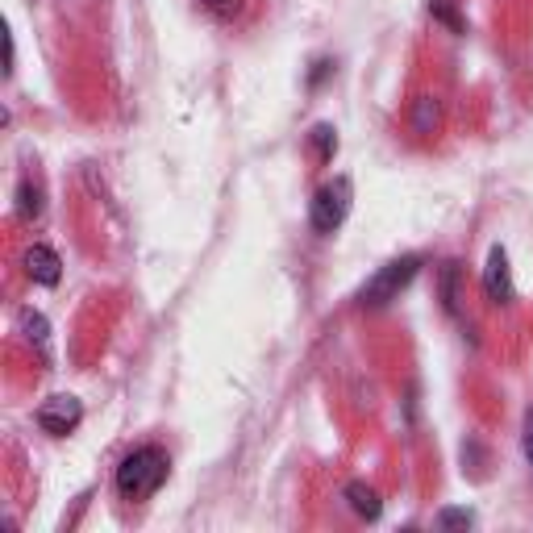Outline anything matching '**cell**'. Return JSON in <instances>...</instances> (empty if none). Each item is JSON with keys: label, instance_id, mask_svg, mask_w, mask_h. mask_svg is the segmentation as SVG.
Segmentation results:
<instances>
[{"label": "cell", "instance_id": "1", "mask_svg": "<svg viewBox=\"0 0 533 533\" xmlns=\"http://www.w3.org/2000/svg\"><path fill=\"white\" fill-rule=\"evenodd\" d=\"M171 475V459L163 446H138L117 463V496L121 500H150Z\"/></svg>", "mask_w": 533, "mask_h": 533}, {"label": "cell", "instance_id": "2", "mask_svg": "<svg viewBox=\"0 0 533 533\" xmlns=\"http://www.w3.org/2000/svg\"><path fill=\"white\" fill-rule=\"evenodd\" d=\"M417 271H421V255L392 259L388 267H379V271L367 279V288L359 292V304H363V309H384V304H392L404 288L413 284Z\"/></svg>", "mask_w": 533, "mask_h": 533}, {"label": "cell", "instance_id": "3", "mask_svg": "<svg viewBox=\"0 0 533 533\" xmlns=\"http://www.w3.org/2000/svg\"><path fill=\"white\" fill-rule=\"evenodd\" d=\"M350 213V180H334V184H321L313 205H309V221L317 234H334L338 225Z\"/></svg>", "mask_w": 533, "mask_h": 533}, {"label": "cell", "instance_id": "4", "mask_svg": "<svg viewBox=\"0 0 533 533\" xmlns=\"http://www.w3.org/2000/svg\"><path fill=\"white\" fill-rule=\"evenodd\" d=\"M80 421H84V404L75 396H50V400H42V409H38V425L46 429L50 438H67Z\"/></svg>", "mask_w": 533, "mask_h": 533}, {"label": "cell", "instance_id": "5", "mask_svg": "<svg viewBox=\"0 0 533 533\" xmlns=\"http://www.w3.org/2000/svg\"><path fill=\"white\" fill-rule=\"evenodd\" d=\"M484 292H488L492 304H509L513 300V271H509V255H504V246H492V255H488Z\"/></svg>", "mask_w": 533, "mask_h": 533}, {"label": "cell", "instance_id": "6", "mask_svg": "<svg viewBox=\"0 0 533 533\" xmlns=\"http://www.w3.org/2000/svg\"><path fill=\"white\" fill-rule=\"evenodd\" d=\"M25 275H30L34 284H42V288H55L59 279H63V259L50 246L38 242V246L25 250Z\"/></svg>", "mask_w": 533, "mask_h": 533}, {"label": "cell", "instance_id": "7", "mask_svg": "<svg viewBox=\"0 0 533 533\" xmlns=\"http://www.w3.org/2000/svg\"><path fill=\"white\" fill-rule=\"evenodd\" d=\"M346 500H350V509L359 513V517H367V521H375L379 513H384V504H379V492L375 488H367V484H346V492H342Z\"/></svg>", "mask_w": 533, "mask_h": 533}, {"label": "cell", "instance_id": "8", "mask_svg": "<svg viewBox=\"0 0 533 533\" xmlns=\"http://www.w3.org/2000/svg\"><path fill=\"white\" fill-rule=\"evenodd\" d=\"M42 213V192L30 184V180H25L21 188H17V217L21 221H34Z\"/></svg>", "mask_w": 533, "mask_h": 533}, {"label": "cell", "instance_id": "9", "mask_svg": "<svg viewBox=\"0 0 533 533\" xmlns=\"http://www.w3.org/2000/svg\"><path fill=\"white\" fill-rule=\"evenodd\" d=\"M309 138H313V150H317L321 163H329V159L338 155V130H334V125H317Z\"/></svg>", "mask_w": 533, "mask_h": 533}, {"label": "cell", "instance_id": "10", "mask_svg": "<svg viewBox=\"0 0 533 533\" xmlns=\"http://www.w3.org/2000/svg\"><path fill=\"white\" fill-rule=\"evenodd\" d=\"M442 304L446 313H459V263H446L442 271Z\"/></svg>", "mask_w": 533, "mask_h": 533}, {"label": "cell", "instance_id": "11", "mask_svg": "<svg viewBox=\"0 0 533 533\" xmlns=\"http://www.w3.org/2000/svg\"><path fill=\"white\" fill-rule=\"evenodd\" d=\"M438 125V105H434V96H421L417 100V113H413V130L417 134H429Z\"/></svg>", "mask_w": 533, "mask_h": 533}, {"label": "cell", "instance_id": "12", "mask_svg": "<svg viewBox=\"0 0 533 533\" xmlns=\"http://www.w3.org/2000/svg\"><path fill=\"white\" fill-rule=\"evenodd\" d=\"M21 329H25V334H30V342H38V346H46V338H50L46 317L34 313V309H25V313H21Z\"/></svg>", "mask_w": 533, "mask_h": 533}, {"label": "cell", "instance_id": "13", "mask_svg": "<svg viewBox=\"0 0 533 533\" xmlns=\"http://www.w3.org/2000/svg\"><path fill=\"white\" fill-rule=\"evenodd\" d=\"M429 13H434V17H442L454 34H463V17L454 13V0H429Z\"/></svg>", "mask_w": 533, "mask_h": 533}, {"label": "cell", "instance_id": "14", "mask_svg": "<svg viewBox=\"0 0 533 533\" xmlns=\"http://www.w3.org/2000/svg\"><path fill=\"white\" fill-rule=\"evenodd\" d=\"M475 517L467 513V509H446V513H438V525L442 529H450V525H471Z\"/></svg>", "mask_w": 533, "mask_h": 533}, {"label": "cell", "instance_id": "15", "mask_svg": "<svg viewBox=\"0 0 533 533\" xmlns=\"http://www.w3.org/2000/svg\"><path fill=\"white\" fill-rule=\"evenodd\" d=\"M205 9H213L217 17H234L238 9H242V0H200Z\"/></svg>", "mask_w": 533, "mask_h": 533}, {"label": "cell", "instance_id": "16", "mask_svg": "<svg viewBox=\"0 0 533 533\" xmlns=\"http://www.w3.org/2000/svg\"><path fill=\"white\" fill-rule=\"evenodd\" d=\"M521 442H525V459H529V467H533V409L525 413V438H521Z\"/></svg>", "mask_w": 533, "mask_h": 533}]
</instances>
